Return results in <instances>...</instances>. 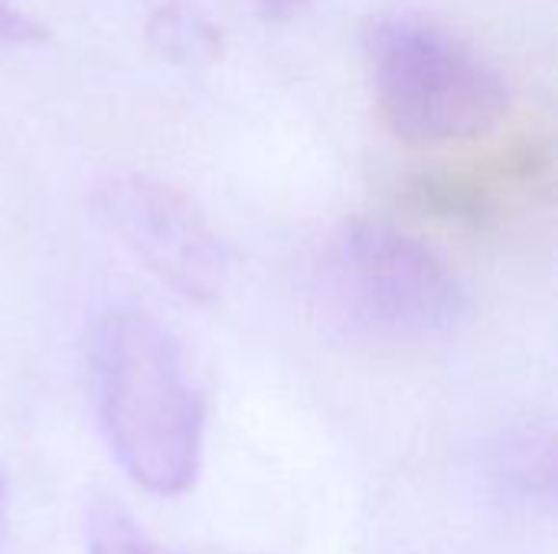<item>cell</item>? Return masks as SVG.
Instances as JSON below:
<instances>
[{
  "instance_id": "6da1fadb",
  "label": "cell",
  "mask_w": 558,
  "mask_h": 554,
  "mask_svg": "<svg viewBox=\"0 0 558 554\" xmlns=\"http://www.w3.org/2000/svg\"><path fill=\"white\" fill-rule=\"evenodd\" d=\"M92 398L121 470L154 496H183L203 467L206 408L180 343L141 310L108 313L92 336Z\"/></svg>"
},
{
  "instance_id": "7a4b0ae2",
  "label": "cell",
  "mask_w": 558,
  "mask_h": 554,
  "mask_svg": "<svg viewBox=\"0 0 558 554\" xmlns=\"http://www.w3.org/2000/svg\"><path fill=\"white\" fill-rule=\"evenodd\" d=\"M363 52L379 114L399 140H471L510 111L504 72L435 16L379 13L363 29Z\"/></svg>"
},
{
  "instance_id": "3957f363",
  "label": "cell",
  "mask_w": 558,
  "mask_h": 554,
  "mask_svg": "<svg viewBox=\"0 0 558 554\" xmlns=\"http://www.w3.org/2000/svg\"><path fill=\"white\" fill-rule=\"evenodd\" d=\"M317 294L340 323L379 336H432L468 310L451 268L418 238L376 219L343 222L327 242Z\"/></svg>"
},
{
  "instance_id": "277c9868",
  "label": "cell",
  "mask_w": 558,
  "mask_h": 554,
  "mask_svg": "<svg viewBox=\"0 0 558 554\" xmlns=\"http://www.w3.org/2000/svg\"><path fill=\"white\" fill-rule=\"evenodd\" d=\"M92 206L128 251L180 297L193 304L219 300L229 258L190 196L150 176L114 173L95 186Z\"/></svg>"
},
{
  "instance_id": "5b68a950",
  "label": "cell",
  "mask_w": 558,
  "mask_h": 554,
  "mask_svg": "<svg viewBox=\"0 0 558 554\" xmlns=\"http://www.w3.org/2000/svg\"><path fill=\"white\" fill-rule=\"evenodd\" d=\"M553 180V153L539 140H517L471 167L422 170L405 183V202L461 232H494Z\"/></svg>"
},
{
  "instance_id": "8992f818",
  "label": "cell",
  "mask_w": 558,
  "mask_h": 554,
  "mask_svg": "<svg viewBox=\"0 0 558 554\" xmlns=\"http://www.w3.org/2000/svg\"><path fill=\"white\" fill-rule=\"evenodd\" d=\"M494 477L504 493L517 496L520 503H553L556 493V457H553V438L523 431L504 438V444L494 454Z\"/></svg>"
},
{
  "instance_id": "52a82bcc",
  "label": "cell",
  "mask_w": 558,
  "mask_h": 554,
  "mask_svg": "<svg viewBox=\"0 0 558 554\" xmlns=\"http://www.w3.org/2000/svg\"><path fill=\"white\" fill-rule=\"evenodd\" d=\"M147 39L154 42V49L173 62H186V65H199L209 62L222 52V33L193 7L170 0L163 7H157L147 20Z\"/></svg>"
},
{
  "instance_id": "ba28073f",
  "label": "cell",
  "mask_w": 558,
  "mask_h": 554,
  "mask_svg": "<svg viewBox=\"0 0 558 554\" xmlns=\"http://www.w3.org/2000/svg\"><path fill=\"white\" fill-rule=\"evenodd\" d=\"M85 539H88V554H163L124 509L111 503L92 506Z\"/></svg>"
},
{
  "instance_id": "9c48e42d",
  "label": "cell",
  "mask_w": 558,
  "mask_h": 554,
  "mask_svg": "<svg viewBox=\"0 0 558 554\" xmlns=\"http://www.w3.org/2000/svg\"><path fill=\"white\" fill-rule=\"evenodd\" d=\"M39 39H46V26L13 0H0V42H39Z\"/></svg>"
},
{
  "instance_id": "30bf717a",
  "label": "cell",
  "mask_w": 558,
  "mask_h": 554,
  "mask_svg": "<svg viewBox=\"0 0 558 554\" xmlns=\"http://www.w3.org/2000/svg\"><path fill=\"white\" fill-rule=\"evenodd\" d=\"M268 16H275V20H288V16H298V13H304L314 0H255Z\"/></svg>"
},
{
  "instance_id": "8fae6325",
  "label": "cell",
  "mask_w": 558,
  "mask_h": 554,
  "mask_svg": "<svg viewBox=\"0 0 558 554\" xmlns=\"http://www.w3.org/2000/svg\"><path fill=\"white\" fill-rule=\"evenodd\" d=\"M3 506H7V487H3V477H0V526H3Z\"/></svg>"
}]
</instances>
